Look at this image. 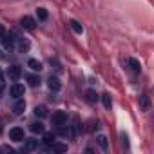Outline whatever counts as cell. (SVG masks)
Masks as SVG:
<instances>
[{
    "label": "cell",
    "mask_w": 154,
    "mask_h": 154,
    "mask_svg": "<svg viewBox=\"0 0 154 154\" xmlns=\"http://www.w3.org/2000/svg\"><path fill=\"white\" fill-rule=\"evenodd\" d=\"M9 140H13V141H17V143L24 141V140H26L24 129H20V127H13V129H9Z\"/></svg>",
    "instance_id": "cell-1"
},
{
    "label": "cell",
    "mask_w": 154,
    "mask_h": 154,
    "mask_svg": "<svg viewBox=\"0 0 154 154\" xmlns=\"http://www.w3.org/2000/svg\"><path fill=\"white\" fill-rule=\"evenodd\" d=\"M62 123H67V114H65L63 111H56V112L53 114V125L60 127Z\"/></svg>",
    "instance_id": "cell-2"
},
{
    "label": "cell",
    "mask_w": 154,
    "mask_h": 154,
    "mask_svg": "<svg viewBox=\"0 0 154 154\" xmlns=\"http://www.w3.org/2000/svg\"><path fill=\"white\" fill-rule=\"evenodd\" d=\"M8 74H9V78H11L13 82H17L20 76H22V67H20V65H11V67L8 69Z\"/></svg>",
    "instance_id": "cell-3"
},
{
    "label": "cell",
    "mask_w": 154,
    "mask_h": 154,
    "mask_svg": "<svg viewBox=\"0 0 154 154\" xmlns=\"http://www.w3.org/2000/svg\"><path fill=\"white\" fill-rule=\"evenodd\" d=\"M24 93H26V89H24L22 84H13V85H11V96H13L15 100H17V98H22Z\"/></svg>",
    "instance_id": "cell-4"
},
{
    "label": "cell",
    "mask_w": 154,
    "mask_h": 154,
    "mask_svg": "<svg viewBox=\"0 0 154 154\" xmlns=\"http://www.w3.org/2000/svg\"><path fill=\"white\" fill-rule=\"evenodd\" d=\"M20 26H22L24 29H27V31H33L35 26H36V22H35V18H31V17H24V18L20 20Z\"/></svg>",
    "instance_id": "cell-5"
},
{
    "label": "cell",
    "mask_w": 154,
    "mask_h": 154,
    "mask_svg": "<svg viewBox=\"0 0 154 154\" xmlns=\"http://www.w3.org/2000/svg\"><path fill=\"white\" fill-rule=\"evenodd\" d=\"M47 87L51 89V91H60V87H62V84H60V80L56 78V76H51V78L47 80Z\"/></svg>",
    "instance_id": "cell-6"
},
{
    "label": "cell",
    "mask_w": 154,
    "mask_h": 154,
    "mask_svg": "<svg viewBox=\"0 0 154 154\" xmlns=\"http://www.w3.org/2000/svg\"><path fill=\"white\" fill-rule=\"evenodd\" d=\"M24 111H26V102L22 98H17V103L13 105V112L15 114H22Z\"/></svg>",
    "instance_id": "cell-7"
},
{
    "label": "cell",
    "mask_w": 154,
    "mask_h": 154,
    "mask_svg": "<svg viewBox=\"0 0 154 154\" xmlns=\"http://www.w3.org/2000/svg\"><path fill=\"white\" fill-rule=\"evenodd\" d=\"M127 65H129V69H131L132 72H140V71H141V65H140V62H138L136 58H129V60H127Z\"/></svg>",
    "instance_id": "cell-8"
},
{
    "label": "cell",
    "mask_w": 154,
    "mask_h": 154,
    "mask_svg": "<svg viewBox=\"0 0 154 154\" xmlns=\"http://www.w3.org/2000/svg\"><path fill=\"white\" fill-rule=\"evenodd\" d=\"M140 109H141V111H149V109H150V98H149L147 94L140 96Z\"/></svg>",
    "instance_id": "cell-9"
},
{
    "label": "cell",
    "mask_w": 154,
    "mask_h": 154,
    "mask_svg": "<svg viewBox=\"0 0 154 154\" xmlns=\"http://www.w3.org/2000/svg\"><path fill=\"white\" fill-rule=\"evenodd\" d=\"M38 149V140H26L24 143V150L31 152V150H36Z\"/></svg>",
    "instance_id": "cell-10"
},
{
    "label": "cell",
    "mask_w": 154,
    "mask_h": 154,
    "mask_svg": "<svg viewBox=\"0 0 154 154\" xmlns=\"http://www.w3.org/2000/svg\"><path fill=\"white\" fill-rule=\"evenodd\" d=\"M78 131H80V120L74 116V118H72V125H71V138H76Z\"/></svg>",
    "instance_id": "cell-11"
},
{
    "label": "cell",
    "mask_w": 154,
    "mask_h": 154,
    "mask_svg": "<svg viewBox=\"0 0 154 154\" xmlns=\"http://www.w3.org/2000/svg\"><path fill=\"white\" fill-rule=\"evenodd\" d=\"M27 65H29V69H33V71H42L44 67H42V62H38L36 58H31V60H27Z\"/></svg>",
    "instance_id": "cell-12"
},
{
    "label": "cell",
    "mask_w": 154,
    "mask_h": 154,
    "mask_svg": "<svg viewBox=\"0 0 154 154\" xmlns=\"http://www.w3.org/2000/svg\"><path fill=\"white\" fill-rule=\"evenodd\" d=\"M85 100H87L89 103H96V102H98V94H96V91L89 89V91L85 93Z\"/></svg>",
    "instance_id": "cell-13"
},
{
    "label": "cell",
    "mask_w": 154,
    "mask_h": 154,
    "mask_svg": "<svg viewBox=\"0 0 154 154\" xmlns=\"http://www.w3.org/2000/svg\"><path fill=\"white\" fill-rule=\"evenodd\" d=\"M31 132H35V134H44V123H40V122H35V123H31Z\"/></svg>",
    "instance_id": "cell-14"
},
{
    "label": "cell",
    "mask_w": 154,
    "mask_h": 154,
    "mask_svg": "<svg viewBox=\"0 0 154 154\" xmlns=\"http://www.w3.org/2000/svg\"><path fill=\"white\" fill-rule=\"evenodd\" d=\"M96 141H98V145H100L103 150H107V149H109V141H107V136H103V134H98V136H96Z\"/></svg>",
    "instance_id": "cell-15"
},
{
    "label": "cell",
    "mask_w": 154,
    "mask_h": 154,
    "mask_svg": "<svg viewBox=\"0 0 154 154\" xmlns=\"http://www.w3.org/2000/svg\"><path fill=\"white\" fill-rule=\"evenodd\" d=\"M69 26H71V29H72L76 35H82V33H84V27H82V24H78L76 20H71V22H69Z\"/></svg>",
    "instance_id": "cell-16"
},
{
    "label": "cell",
    "mask_w": 154,
    "mask_h": 154,
    "mask_svg": "<svg viewBox=\"0 0 154 154\" xmlns=\"http://www.w3.org/2000/svg\"><path fill=\"white\" fill-rule=\"evenodd\" d=\"M51 149H53L54 152H67V145H65V143H58V141H54V143L51 145Z\"/></svg>",
    "instance_id": "cell-17"
},
{
    "label": "cell",
    "mask_w": 154,
    "mask_h": 154,
    "mask_svg": "<svg viewBox=\"0 0 154 154\" xmlns=\"http://www.w3.org/2000/svg\"><path fill=\"white\" fill-rule=\"evenodd\" d=\"M29 47H31L29 40L22 38V40H20V44H18V49H20V53H27V51H29Z\"/></svg>",
    "instance_id": "cell-18"
},
{
    "label": "cell",
    "mask_w": 154,
    "mask_h": 154,
    "mask_svg": "<svg viewBox=\"0 0 154 154\" xmlns=\"http://www.w3.org/2000/svg\"><path fill=\"white\" fill-rule=\"evenodd\" d=\"M35 114H36L38 118H45V116H47V109H45L44 105H36V107H35Z\"/></svg>",
    "instance_id": "cell-19"
},
{
    "label": "cell",
    "mask_w": 154,
    "mask_h": 154,
    "mask_svg": "<svg viewBox=\"0 0 154 154\" xmlns=\"http://www.w3.org/2000/svg\"><path fill=\"white\" fill-rule=\"evenodd\" d=\"M2 42H4V47H6V49H13V45H15V40H13V36H6V35H4Z\"/></svg>",
    "instance_id": "cell-20"
},
{
    "label": "cell",
    "mask_w": 154,
    "mask_h": 154,
    "mask_svg": "<svg viewBox=\"0 0 154 154\" xmlns=\"http://www.w3.org/2000/svg\"><path fill=\"white\" fill-rule=\"evenodd\" d=\"M27 82H29V85H31V87L40 85V78H38V76H35V74H29V76H27Z\"/></svg>",
    "instance_id": "cell-21"
},
{
    "label": "cell",
    "mask_w": 154,
    "mask_h": 154,
    "mask_svg": "<svg viewBox=\"0 0 154 154\" xmlns=\"http://www.w3.org/2000/svg\"><path fill=\"white\" fill-rule=\"evenodd\" d=\"M102 102H103V107L105 109H111L112 107V100H111V96L105 93V94H102Z\"/></svg>",
    "instance_id": "cell-22"
},
{
    "label": "cell",
    "mask_w": 154,
    "mask_h": 154,
    "mask_svg": "<svg viewBox=\"0 0 154 154\" xmlns=\"http://www.w3.org/2000/svg\"><path fill=\"white\" fill-rule=\"evenodd\" d=\"M44 143H45L47 147H51V145L54 143V134H51V132H45V134H44Z\"/></svg>",
    "instance_id": "cell-23"
},
{
    "label": "cell",
    "mask_w": 154,
    "mask_h": 154,
    "mask_svg": "<svg viewBox=\"0 0 154 154\" xmlns=\"http://www.w3.org/2000/svg\"><path fill=\"white\" fill-rule=\"evenodd\" d=\"M36 15H38L40 20H47V17H49V15H47V9H44V8H38V9H36Z\"/></svg>",
    "instance_id": "cell-24"
},
{
    "label": "cell",
    "mask_w": 154,
    "mask_h": 154,
    "mask_svg": "<svg viewBox=\"0 0 154 154\" xmlns=\"http://www.w3.org/2000/svg\"><path fill=\"white\" fill-rule=\"evenodd\" d=\"M120 138H122V145H123V147H129V138H127V134H125V132H122V134H120Z\"/></svg>",
    "instance_id": "cell-25"
},
{
    "label": "cell",
    "mask_w": 154,
    "mask_h": 154,
    "mask_svg": "<svg viewBox=\"0 0 154 154\" xmlns=\"http://www.w3.org/2000/svg\"><path fill=\"white\" fill-rule=\"evenodd\" d=\"M4 35H6V29H4V26H2V24H0V40L4 38Z\"/></svg>",
    "instance_id": "cell-26"
},
{
    "label": "cell",
    "mask_w": 154,
    "mask_h": 154,
    "mask_svg": "<svg viewBox=\"0 0 154 154\" xmlns=\"http://www.w3.org/2000/svg\"><path fill=\"white\" fill-rule=\"evenodd\" d=\"M0 89H4V74L0 71Z\"/></svg>",
    "instance_id": "cell-27"
},
{
    "label": "cell",
    "mask_w": 154,
    "mask_h": 154,
    "mask_svg": "<svg viewBox=\"0 0 154 154\" xmlns=\"http://www.w3.org/2000/svg\"><path fill=\"white\" fill-rule=\"evenodd\" d=\"M4 58H6V54L2 53V49H0V60H4Z\"/></svg>",
    "instance_id": "cell-28"
}]
</instances>
